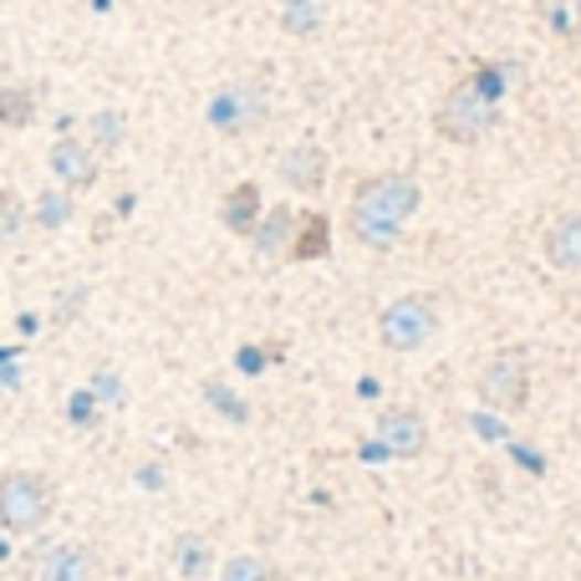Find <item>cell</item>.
<instances>
[{
	"label": "cell",
	"mask_w": 581,
	"mask_h": 581,
	"mask_svg": "<svg viewBox=\"0 0 581 581\" xmlns=\"http://www.w3.org/2000/svg\"><path fill=\"white\" fill-rule=\"evenodd\" d=\"M469 87H475L479 97H489V103H505V87H510V72H505L500 62H485V66H475V72H469Z\"/></svg>",
	"instance_id": "603a6c76"
},
{
	"label": "cell",
	"mask_w": 581,
	"mask_h": 581,
	"mask_svg": "<svg viewBox=\"0 0 581 581\" xmlns=\"http://www.w3.org/2000/svg\"><path fill=\"white\" fill-rule=\"evenodd\" d=\"M475 393L489 413H520L530 403V362L526 352H495L479 368Z\"/></svg>",
	"instance_id": "5b68a950"
},
{
	"label": "cell",
	"mask_w": 581,
	"mask_h": 581,
	"mask_svg": "<svg viewBox=\"0 0 581 581\" xmlns=\"http://www.w3.org/2000/svg\"><path fill=\"white\" fill-rule=\"evenodd\" d=\"M423 204V184L413 173H368L352 189V214H372L388 225H409Z\"/></svg>",
	"instance_id": "3957f363"
},
{
	"label": "cell",
	"mask_w": 581,
	"mask_h": 581,
	"mask_svg": "<svg viewBox=\"0 0 581 581\" xmlns=\"http://www.w3.org/2000/svg\"><path fill=\"white\" fill-rule=\"evenodd\" d=\"M66 419L77 423V429H97V398H93V388H87V393H72L66 398Z\"/></svg>",
	"instance_id": "d4e9b609"
},
{
	"label": "cell",
	"mask_w": 581,
	"mask_h": 581,
	"mask_svg": "<svg viewBox=\"0 0 581 581\" xmlns=\"http://www.w3.org/2000/svg\"><path fill=\"white\" fill-rule=\"evenodd\" d=\"M505 454L526 469V475H546V459H541V450L536 444H520V439H505Z\"/></svg>",
	"instance_id": "4316f807"
},
{
	"label": "cell",
	"mask_w": 581,
	"mask_h": 581,
	"mask_svg": "<svg viewBox=\"0 0 581 581\" xmlns=\"http://www.w3.org/2000/svg\"><path fill=\"white\" fill-rule=\"evenodd\" d=\"M281 31H286V36H317L321 0H281Z\"/></svg>",
	"instance_id": "ac0fdd59"
},
{
	"label": "cell",
	"mask_w": 581,
	"mask_h": 581,
	"mask_svg": "<svg viewBox=\"0 0 581 581\" xmlns=\"http://www.w3.org/2000/svg\"><path fill=\"white\" fill-rule=\"evenodd\" d=\"M495 123H500V103H489V97H479L469 82H459V87H450L444 93V103L434 107V133L444 138V144H485L489 133H495Z\"/></svg>",
	"instance_id": "7a4b0ae2"
},
{
	"label": "cell",
	"mask_w": 581,
	"mask_h": 581,
	"mask_svg": "<svg viewBox=\"0 0 581 581\" xmlns=\"http://www.w3.org/2000/svg\"><path fill=\"white\" fill-rule=\"evenodd\" d=\"M93 398L97 403H123V378L113 368H103V372H93Z\"/></svg>",
	"instance_id": "83f0119b"
},
{
	"label": "cell",
	"mask_w": 581,
	"mask_h": 581,
	"mask_svg": "<svg viewBox=\"0 0 581 581\" xmlns=\"http://www.w3.org/2000/svg\"><path fill=\"white\" fill-rule=\"evenodd\" d=\"M46 163H52L56 184L66 189V194H87V189L97 184V154L87 144H77V138H56L52 154H46Z\"/></svg>",
	"instance_id": "ba28073f"
},
{
	"label": "cell",
	"mask_w": 581,
	"mask_h": 581,
	"mask_svg": "<svg viewBox=\"0 0 581 581\" xmlns=\"http://www.w3.org/2000/svg\"><path fill=\"white\" fill-rule=\"evenodd\" d=\"M36 107H41V97H36V87H27V82L0 87V128H11V133L31 128V123H36Z\"/></svg>",
	"instance_id": "9a60e30c"
},
{
	"label": "cell",
	"mask_w": 581,
	"mask_h": 581,
	"mask_svg": "<svg viewBox=\"0 0 581 581\" xmlns=\"http://www.w3.org/2000/svg\"><path fill=\"white\" fill-rule=\"evenodd\" d=\"M469 429H475L479 439H489V444H505V439H510V429L500 423V413H489V409H475V413H469Z\"/></svg>",
	"instance_id": "484cf974"
},
{
	"label": "cell",
	"mask_w": 581,
	"mask_h": 581,
	"mask_svg": "<svg viewBox=\"0 0 581 581\" xmlns=\"http://www.w3.org/2000/svg\"><path fill=\"white\" fill-rule=\"evenodd\" d=\"M31 210H27V199L15 194V189H0V245H11L21 230H27Z\"/></svg>",
	"instance_id": "7402d4cb"
},
{
	"label": "cell",
	"mask_w": 581,
	"mask_h": 581,
	"mask_svg": "<svg viewBox=\"0 0 581 581\" xmlns=\"http://www.w3.org/2000/svg\"><path fill=\"white\" fill-rule=\"evenodd\" d=\"M204 398H210V403L225 413L230 423H245V419H251V403H245V398H235L225 383H204Z\"/></svg>",
	"instance_id": "cb8c5ba5"
},
{
	"label": "cell",
	"mask_w": 581,
	"mask_h": 581,
	"mask_svg": "<svg viewBox=\"0 0 581 581\" xmlns=\"http://www.w3.org/2000/svg\"><path fill=\"white\" fill-rule=\"evenodd\" d=\"M290 230H296V210H286V204H271V210L261 214V225L251 230L255 255H265V261H276V255H286Z\"/></svg>",
	"instance_id": "5bb4252c"
},
{
	"label": "cell",
	"mask_w": 581,
	"mask_h": 581,
	"mask_svg": "<svg viewBox=\"0 0 581 581\" xmlns=\"http://www.w3.org/2000/svg\"><path fill=\"white\" fill-rule=\"evenodd\" d=\"M276 173H281V184L296 189V194H321V189H327V173H331L327 148L302 138V144H290L286 154H281Z\"/></svg>",
	"instance_id": "8992f818"
},
{
	"label": "cell",
	"mask_w": 581,
	"mask_h": 581,
	"mask_svg": "<svg viewBox=\"0 0 581 581\" xmlns=\"http://www.w3.org/2000/svg\"><path fill=\"white\" fill-rule=\"evenodd\" d=\"M173 567H179V577H184V581H204V577H210V567H214L210 541L194 536V530L179 536V541H173Z\"/></svg>",
	"instance_id": "2e32d148"
},
{
	"label": "cell",
	"mask_w": 581,
	"mask_h": 581,
	"mask_svg": "<svg viewBox=\"0 0 581 581\" xmlns=\"http://www.w3.org/2000/svg\"><path fill=\"white\" fill-rule=\"evenodd\" d=\"M220 581H281V571L271 567L265 556L240 551V556H230L225 567H220Z\"/></svg>",
	"instance_id": "44dd1931"
},
{
	"label": "cell",
	"mask_w": 581,
	"mask_h": 581,
	"mask_svg": "<svg viewBox=\"0 0 581 581\" xmlns=\"http://www.w3.org/2000/svg\"><path fill=\"white\" fill-rule=\"evenodd\" d=\"M93 571H97V551L82 541L56 546V551L41 561V581H93Z\"/></svg>",
	"instance_id": "4fadbf2b"
},
{
	"label": "cell",
	"mask_w": 581,
	"mask_h": 581,
	"mask_svg": "<svg viewBox=\"0 0 581 581\" xmlns=\"http://www.w3.org/2000/svg\"><path fill=\"white\" fill-rule=\"evenodd\" d=\"M123 138H128V118L113 113V107H103V113L93 118V144L87 148H93V154H118Z\"/></svg>",
	"instance_id": "ffe728a7"
},
{
	"label": "cell",
	"mask_w": 581,
	"mask_h": 581,
	"mask_svg": "<svg viewBox=\"0 0 581 581\" xmlns=\"http://www.w3.org/2000/svg\"><path fill=\"white\" fill-rule=\"evenodd\" d=\"M240 368H245V372H261V368H265V352H261V347H245V352H240Z\"/></svg>",
	"instance_id": "f1b7e54d"
},
{
	"label": "cell",
	"mask_w": 581,
	"mask_h": 581,
	"mask_svg": "<svg viewBox=\"0 0 581 581\" xmlns=\"http://www.w3.org/2000/svg\"><path fill=\"white\" fill-rule=\"evenodd\" d=\"M261 214H265V204H261V184H235L225 199H220V225L230 230V235H245L251 240V230L261 225Z\"/></svg>",
	"instance_id": "7c38bea8"
},
{
	"label": "cell",
	"mask_w": 581,
	"mask_h": 581,
	"mask_svg": "<svg viewBox=\"0 0 581 581\" xmlns=\"http://www.w3.org/2000/svg\"><path fill=\"white\" fill-rule=\"evenodd\" d=\"M56 510V489L41 469H6L0 475V526L11 536H31L52 520Z\"/></svg>",
	"instance_id": "6da1fadb"
},
{
	"label": "cell",
	"mask_w": 581,
	"mask_h": 581,
	"mask_svg": "<svg viewBox=\"0 0 581 581\" xmlns=\"http://www.w3.org/2000/svg\"><path fill=\"white\" fill-rule=\"evenodd\" d=\"M378 337L388 352H419L423 342L439 337V306L429 296H393L378 311Z\"/></svg>",
	"instance_id": "277c9868"
},
{
	"label": "cell",
	"mask_w": 581,
	"mask_h": 581,
	"mask_svg": "<svg viewBox=\"0 0 581 581\" xmlns=\"http://www.w3.org/2000/svg\"><path fill=\"white\" fill-rule=\"evenodd\" d=\"M0 403H6V383H0Z\"/></svg>",
	"instance_id": "4dcf8cb0"
},
{
	"label": "cell",
	"mask_w": 581,
	"mask_h": 581,
	"mask_svg": "<svg viewBox=\"0 0 581 581\" xmlns=\"http://www.w3.org/2000/svg\"><path fill=\"white\" fill-rule=\"evenodd\" d=\"M378 444L388 459H419L429 450V423L419 409H383L378 413Z\"/></svg>",
	"instance_id": "52a82bcc"
},
{
	"label": "cell",
	"mask_w": 581,
	"mask_h": 581,
	"mask_svg": "<svg viewBox=\"0 0 581 581\" xmlns=\"http://www.w3.org/2000/svg\"><path fill=\"white\" fill-rule=\"evenodd\" d=\"M72 210H77V204H72V194H66V189H41L31 220H36L41 230H62L66 220H72Z\"/></svg>",
	"instance_id": "d6986e66"
},
{
	"label": "cell",
	"mask_w": 581,
	"mask_h": 581,
	"mask_svg": "<svg viewBox=\"0 0 581 581\" xmlns=\"http://www.w3.org/2000/svg\"><path fill=\"white\" fill-rule=\"evenodd\" d=\"M541 255H546V265H556V271H567V276H581V210L556 214L551 225H546Z\"/></svg>",
	"instance_id": "30bf717a"
},
{
	"label": "cell",
	"mask_w": 581,
	"mask_h": 581,
	"mask_svg": "<svg viewBox=\"0 0 581 581\" xmlns=\"http://www.w3.org/2000/svg\"><path fill=\"white\" fill-rule=\"evenodd\" d=\"M347 230H352L357 245H368V251L388 255L403 240V225H388V220H372V214H352L347 210Z\"/></svg>",
	"instance_id": "e0dca14e"
},
{
	"label": "cell",
	"mask_w": 581,
	"mask_h": 581,
	"mask_svg": "<svg viewBox=\"0 0 581 581\" xmlns=\"http://www.w3.org/2000/svg\"><path fill=\"white\" fill-rule=\"evenodd\" d=\"M571 27H577V36H581V0H571Z\"/></svg>",
	"instance_id": "f546056e"
},
{
	"label": "cell",
	"mask_w": 581,
	"mask_h": 581,
	"mask_svg": "<svg viewBox=\"0 0 581 581\" xmlns=\"http://www.w3.org/2000/svg\"><path fill=\"white\" fill-rule=\"evenodd\" d=\"M357 581H368V577H357Z\"/></svg>",
	"instance_id": "1f68e13d"
},
{
	"label": "cell",
	"mask_w": 581,
	"mask_h": 581,
	"mask_svg": "<svg viewBox=\"0 0 581 581\" xmlns=\"http://www.w3.org/2000/svg\"><path fill=\"white\" fill-rule=\"evenodd\" d=\"M290 261H327L331 255V220L321 210H306L296 214V230H290V245H286Z\"/></svg>",
	"instance_id": "8fae6325"
},
{
	"label": "cell",
	"mask_w": 581,
	"mask_h": 581,
	"mask_svg": "<svg viewBox=\"0 0 581 581\" xmlns=\"http://www.w3.org/2000/svg\"><path fill=\"white\" fill-rule=\"evenodd\" d=\"M210 123L220 133H251L255 123H265V93L261 87H230V93H220L210 103Z\"/></svg>",
	"instance_id": "9c48e42d"
}]
</instances>
